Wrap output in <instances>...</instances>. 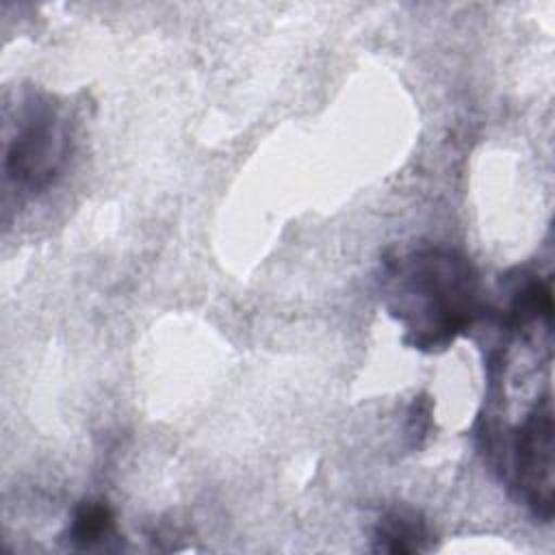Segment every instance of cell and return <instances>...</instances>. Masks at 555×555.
Returning a JSON list of instances; mask_svg holds the SVG:
<instances>
[{
    "mask_svg": "<svg viewBox=\"0 0 555 555\" xmlns=\"http://www.w3.org/2000/svg\"><path fill=\"white\" fill-rule=\"evenodd\" d=\"M377 286L388 317L403 332L401 343L421 353H440L470 334L486 306L479 269L449 245L384 251Z\"/></svg>",
    "mask_w": 555,
    "mask_h": 555,
    "instance_id": "1",
    "label": "cell"
},
{
    "mask_svg": "<svg viewBox=\"0 0 555 555\" xmlns=\"http://www.w3.org/2000/svg\"><path fill=\"white\" fill-rule=\"evenodd\" d=\"M74 132L63 98L35 87L22 91L4 145V180L17 197H37L56 184L72 158Z\"/></svg>",
    "mask_w": 555,
    "mask_h": 555,
    "instance_id": "2",
    "label": "cell"
},
{
    "mask_svg": "<svg viewBox=\"0 0 555 555\" xmlns=\"http://www.w3.org/2000/svg\"><path fill=\"white\" fill-rule=\"evenodd\" d=\"M371 548L392 555L427 553L434 548V531L421 509L395 503L377 516L371 531Z\"/></svg>",
    "mask_w": 555,
    "mask_h": 555,
    "instance_id": "3",
    "label": "cell"
},
{
    "mask_svg": "<svg viewBox=\"0 0 555 555\" xmlns=\"http://www.w3.org/2000/svg\"><path fill=\"white\" fill-rule=\"evenodd\" d=\"M61 538L78 551L111 548V542L119 538L111 503L102 496H87L78 501Z\"/></svg>",
    "mask_w": 555,
    "mask_h": 555,
    "instance_id": "4",
    "label": "cell"
},
{
    "mask_svg": "<svg viewBox=\"0 0 555 555\" xmlns=\"http://www.w3.org/2000/svg\"><path fill=\"white\" fill-rule=\"evenodd\" d=\"M429 423H431V399L427 395H418V397H414V401L410 405L408 427H405L412 449L423 447L427 431H429Z\"/></svg>",
    "mask_w": 555,
    "mask_h": 555,
    "instance_id": "5",
    "label": "cell"
}]
</instances>
